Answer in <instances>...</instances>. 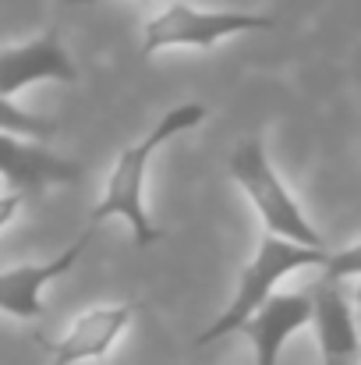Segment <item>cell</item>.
I'll return each instance as SVG.
<instances>
[{"label":"cell","instance_id":"obj_1","mask_svg":"<svg viewBox=\"0 0 361 365\" xmlns=\"http://www.w3.org/2000/svg\"><path fill=\"white\" fill-rule=\"evenodd\" d=\"M206 121V107L202 103H177L170 107L159 121L152 124L138 142H131L124 153L117 156L107 185H103V195L93 210V220L89 227L103 224V220H124L127 231H131V242L135 245H156L163 238V231L152 224L149 217V206H145V178H149V163L152 156L159 153V145H167L170 138L199 128Z\"/></svg>","mask_w":361,"mask_h":365},{"label":"cell","instance_id":"obj_5","mask_svg":"<svg viewBox=\"0 0 361 365\" xmlns=\"http://www.w3.org/2000/svg\"><path fill=\"white\" fill-rule=\"evenodd\" d=\"M93 231L96 227H85L82 238L68 245L61 255L46 259V262H18V266H7L0 269V312L18 319V323H32L43 316V291L61 280L93 242Z\"/></svg>","mask_w":361,"mask_h":365},{"label":"cell","instance_id":"obj_13","mask_svg":"<svg viewBox=\"0 0 361 365\" xmlns=\"http://www.w3.org/2000/svg\"><path fill=\"white\" fill-rule=\"evenodd\" d=\"M25 199H28L25 192H4V195H0V231L18 217V210L25 206Z\"/></svg>","mask_w":361,"mask_h":365},{"label":"cell","instance_id":"obj_2","mask_svg":"<svg viewBox=\"0 0 361 365\" xmlns=\"http://www.w3.org/2000/svg\"><path fill=\"white\" fill-rule=\"evenodd\" d=\"M326 248H308V245H294L283 242V238H273V235H262V242L255 248V255L248 259V266L241 269L238 287H234V298L227 302V309L195 337V348H206V344H216L231 334H241V327L276 294V287L291 277V273H301V269H312V266H326Z\"/></svg>","mask_w":361,"mask_h":365},{"label":"cell","instance_id":"obj_12","mask_svg":"<svg viewBox=\"0 0 361 365\" xmlns=\"http://www.w3.org/2000/svg\"><path fill=\"white\" fill-rule=\"evenodd\" d=\"M323 277H333V280H358L361 277V238L340 252H330L326 255V266H323Z\"/></svg>","mask_w":361,"mask_h":365},{"label":"cell","instance_id":"obj_3","mask_svg":"<svg viewBox=\"0 0 361 365\" xmlns=\"http://www.w3.org/2000/svg\"><path fill=\"white\" fill-rule=\"evenodd\" d=\"M227 174L231 181L244 192V199L251 202V210L258 213L266 235L283 238L294 245H308V248H326L323 235L312 227V220L305 217L301 202L294 199V192L283 185V178L276 174L266 145L258 135L241 138L227 156Z\"/></svg>","mask_w":361,"mask_h":365},{"label":"cell","instance_id":"obj_15","mask_svg":"<svg viewBox=\"0 0 361 365\" xmlns=\"http://www.w3.org/2000/svg\"><path fill=\"white\" fill-rule=\"evenodd\" d=\"M68 4H110V0H68Z\"/></svg>","mask_w":361,"mask_h":365},{"label":"cell","instance_id":"obj_7","mask_svg":"<svg viewBox=\"0 0 361 365\" xmlns=\"http://www.w3.org/2000/svg\"><path fill=\"white\" fill-rule=\"evenodd\" d=\"M135 319V305L117 302V305H93L82 316H75V323L46 348V365H85L107 359L124 330Z\"/></svg>","mask_w":361,"mask_h":365},{"label":"cell","instance_id":"obj_14","mask_svg":"<svg viewBox=\"0 0 361 365\" xmlns=\"http://www.w3.org/2000/svg\"><path fill=\"white\" fill-rule=\"evenodd\" d=\"M351 309H355V319H358V330H361V277L355 284V291H351Z\"/></svg>","mask_w":361,"mask_h":365},{"label":"cell","instance_id":"obj_9","mask_svg":"<svg viewBox=\"0 0 361 365\" xmlns=\"http://www.w3.org/2000/svg\"><path fill=\"white\" fill-rule=\"evenodd\" d=\"M36 82H78V68L53 29L0 50V96L14 100Z\"/></svg>","mask_w":361,"mask_h":365},{"label":"cell","instance_id":"obj_10","mask_svg":"<svg viewBox=\"0 0 361 365\" xmlns=\"http://www.w3.org/2000/svg\"><path fill=\"white\" fill-rule=\"evenodd\" d=\"M312 323V298L308 291H276L244 327L241 334L251 341L255 365H280V355L294 334Z\"/></svg>","mask_w":361,"mask_h":365},{"label":"cell","instance_id":"obj_6","mask_svg":"<svg viewBox=\"0 0 361 365\" xmlns=\"http://www.w3.org/2000/svg\"><path fill=\"white\" fill-rule=\"evenodd\" d=\"M312 330L323 365H361V330L344 280L323 277L312 291Z\"/></svg>","mask_w":361,"mask_h":365},{"label":"cell","instance_id":"obj_11","mask_svg":"<svg viewBox=\"0 0 361 365\" xmlns=\"http://www.w3.org/2000/svg\"><path fill=\"white\" fill-rule=\"evenodd\" d=\"M0 131L18 135V138H28V142H50L57 135V121L53 118H43V114H32V110L18 107L14 100L0 96Z\"/></svg>","mask_w":361,"mask_h":365},{"label":"cell","instance_id":"obj_4","mask_svg":"<svg viewBox=\"0 0 361 365\" xmlns=\"http://www.w3.org/2000/svg\"><path fill=\"white\" fill-rule=\"evenodd\" d=\"M273 25H276L273 14L231 11V7L209 11V7L174 0L142 25V53L156 57L167 50H213L224 39H234L244 32H269Z\"/></svg>","mask_w":361,"mask_h":365},{"label":"cell","instance_id":"obj_8","mask_svg":"<svg viewBox=\"0 0 361 365\" xmlns=\"http://www.w3.org/2000/svg\"><path fill=\"white\" fill-rule=\"evenodd\" d=\"M82 174H85L82 163H75L68 156H57L43 142H28V138L0 131V181L7 185V192L36 195L43 188L78 185Z\"/></svg>","mask_w":361,"mask_h":365}]
</instances>
